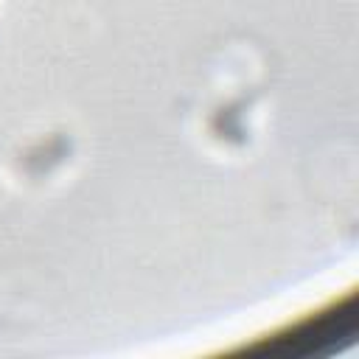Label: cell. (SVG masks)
I'll use <instances>...</instances> for the list:
<instances>
[{
	"mask_svg": "<svg viewBox=\"0 0 359 359\" xmlns=\"http://www.w3.org/2000/svg\"><path fill=\"white\" fill-rule=\"evenodd\" d=\"M353 328H356V309H353V300H348V303L337 306L334 311H325L311 323H303L292 334L278 337V342L269 351L272 353H283V356L334 351V348H339L342 339L348 342L353 337Z\"/></svg>",
	"mask_w": 359,
	"mask_h": 359,
	"instance_id": "1",
	"label": "cell"
}]
</instances>
